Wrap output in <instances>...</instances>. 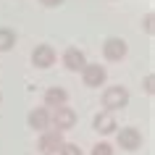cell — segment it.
Returning a JSON list of instances; mask_svg holds the SVG:
<instances>
[{"mask_svg":"<svg viewBox=\"0 0 155 155\" xmlns=\"http://www.w3.org/2000/svg\"><path fill=\"white\" fill-rule=\"evenodd\" d=\"M103 108H105L108 113H116V110H124V108L129 105V90L121 87V84H113V87H105L103 92V97H100Z\"/></svg>","mask_w":155,"mask_h":155,"instance_id":"1","label":"cell"},{"mask_svg":"<svg viewBox=\"0 0 155 155\" xmlns=\"http://www.w3.org/2000/svg\"><path fill=\"white\" fill-rule=\"evenodd\" d=\"M76 126V110L68 105H61L55 108V110H50V129H55V131H68Z\"/></svg>","mask_w":155,"mask_h":155,"instance_id":"2","label":"cell"},{"mask_svg":"<svg viewBox=\"0 0 155 155\" xmlns=\"http://www.w3.org/2000/svg\"><path fill=\"white\" fill-rule=\"evenodd\" d=\"M116 145H121V150H126V153H134L145 145V137L134 126H124V129H116Z\"/></svg>","mask_w":155,"mask_h":155,"instance_id":"3","label":"cell"},{"mask_svg":"<svg viewBox=\"0 0 155 155\" xmlns=\"http://www.w3.org/2000/svg\"><path fill=\"white\" fill-rule=\"evenodd\" d=\"M105 79H108V71H105L103 63H87L82 68V82H84V87H90V90H100V87L105 84Z\"/></svg>","mask_w":155,"mask_h":155,"instance_id":"4","label":"cell"},{"mask_svg":"<svg viewBox=\"0 0 155 155\" xmlns=\"http://www.w3.org/2000/svg\"><path fill=\"white\" fill-rule=\"evenodd\" d=\"M126 53H129V45L121 37H108L103 42V58L110 61V63H121L124 58H126Z\"/></svg>","mask_w":155,"mask_h":155,"instance_id":"5","label":"cell"},{"mask_svg":"<svg viewBox=\"0 0 155 155\" xmlns=\"http://www.w3.org/2000/svg\"><path fill=\"white\" fill-rule=\"evenodd\" d=\"M61 145H63V134H61V131H55V129L42 131L40 139H37V150H40L42 155H58Z\"/></svg>","mask_w":155,"mask_h":155,"instance_id":"6","label":"cell"},{"mask_svg":"<svg viewBox=\"0 0 155 155\" xmlns=\"http://www.w3.org/2000/svg\"><path fill=\"white\" fill-rule=\"evenodd\" d=\"M58 61V53H55V48L53 45H37V48L32 50V63L37 66V68H50V66Z\"/></svg>","mask_w":155,"mask_h":155,"instance_id":"7","label":"cell"},{"mask_svg":"<svg viewBox=\"0 0 155 155\" xmlns=\"http://www.w3.org/2000/svg\"><path fill=\"white\" fill-rule=\"evenodd\" d=\"M26 124H29V129H34V131H48L50 129V110L45 105H40V108H32L29 113H26Z\"/></svg>","mask_w":155,"mask_h":155,"instance_id":"8","label":"cell"},{"mask_svg":"<svg viewBox=\"0 0 155 155\" xmlns=\"http://www.w3.org/2000/svg\"><path fill=\"white\" fill-rule=\"evenodd\" d=\"M61 61H63V66L68 68V71H82L84 66H87V55H84V50L79 48H66L63 55H61Z\"/></svg>","mask_w":155,"mask_h":155,"instance_id":"9","label":"cell"},{"mask_svg":"<svg viewBox=\"0 0 155 155\" xmlns=\"http://www.w3.org/2000/svg\"><path fill=\"white\" fill-rule=\"evenodd\" d=\"M66 103H68V92H66V87H48L45 95H42V105L48 108V110H55V108L66 105Z\"/></svg>","mask_w":155,"mask_h":155,"instance_id":"10","label":"cell"},{"mask_svg":"<svg viewBox=\"0 0 155 155\" xmlns=\"http://www.w3.org/2000/svg\"><path fill=\"white\" fill-rule=\"evenodd\" d=\"M92 126H95V131L97 134H103V137H108V134H116V116L108 113V110H100V113H95V118H92Z\"/></svg>","mask_w":155,"mask_h":155,"instance_id":"11","label":"cell"},{"mask_svg":"<svg viewBox=\"0 0 155 155\" xmlns=\"http://www.w3.org/2000/svg\"><path fill=\"white\" fill-rule=\"evenodd\" d=\"M16 32L11 26H0V53H8V50L16 48Z\"/></svg>","mask_w":155,"mask_h":155,"instance_id":"12","label":"cell"},{"mask_svg":"<svg viewBox=\"0 0 155 155\" xmlns=\"http://www.w3.org/2000/svg\"><path fill=\"white\" fill-rule=\"evenodd\" d=\"M58 155H84V153H82V147H79V145H74V142H63L61 150H58Z\"/></svg>","mask_w":155,"mask_h":155,"instance_id":"13","label":"cell"},{"mask_svg":"<svg viewBox=\"0 0 155 155\" xmlns=\"http://www.w3.org/2000/svg\"><path fill=\"white\" fill-rule=\"evenodd\" d=\"M90 155H113V145L110 142H97V145L92 147Z\"/></svg>","mask_w":155,"mask_h":155,"instance_id":"14","label":"cell"},{"mask_svg":"<svg viewBox=\"0 0 155 155\" xmlns=\"http://www.w3.org/2000/svg\"><path fill=\"white\" fill-rule=\"evenodd\" d=\"M145 90H147V95H153V92H155V76H153V74H147V76H145Z\"/></svg>","mask_w":155,"mask_h":155,"instance_id":"15","label":"cell"},{"mask_svg":"<svg viewBox=\"0 0 155 155\" xmlns=\"http://www.w3.org/2000/svg\"><path fill=\"white\" fill-rule=\"evenodd\" d=\"M153 18H155L153 11H150V13H145V32H147V34H153Z\"/></svg>","mask_w":155,"mask_h":155,"instance_id":"16","label":"cell"},{"mask_svg":"<svg viewBox=\"0 0 155 155\" xmlns=\"http://www.w3.org/2000/svg\"><path fill=\"white\" fill-rule=\"evenodd\" d=\"M45 8H58V5H63V0H40Z\"/></svg>","mask_w":155,"mask_h":155,"instance_id":"17","label":"cell"},{"mask_svg":"<svg viewBox=\"0 0 155 155\" xmlns=\"http://www.w3.org/2000/svg\"><path fill=\"white\" fill-rule=\"evenodd\" d=\"M0 103H3V95H0Z\"/></svg>","mask_w":155,"mask_h":155,"instance_id":"18","label":"cell"}]
</instances>
